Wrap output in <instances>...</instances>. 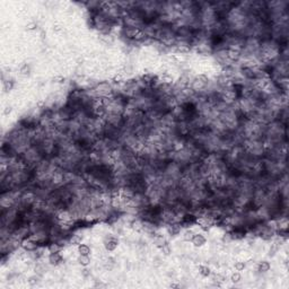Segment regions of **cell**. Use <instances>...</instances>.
<instances>
[{
	"instance_id": "obj_1",
	"label": "cell",
	"mask_w": 289,
	"mask_h": 289,
	"mask_svg": "<svg viewBox=\"0 0 289 289\" xmlns=\"http://www.w3.org/2000/svg\"><path fill=\"white\" fill-rule=\"evenodd\" d=\"M63 261V257L60 254V252H55V253H50L49 255V262L54 265H58Z\"/></svg>"
},
{
	"instance_id": "obj_9",
	"label": "cell",
	"mask_w": 289,
	"mask_h": 289,
	"mask_svg": "<svg viewBox=\"0 0 289 289\" xmlns=\"http://www.w3.org/2000/svg\"><path fill=\"white\" fill-rule=\"evenodd\" d=\"M240 280H241V275L238 272H235V273L232 275V281L233 283H238Z\"/></svg>"
},
{
	"instance_id": "obj_6",
	"label": "cell",
	"mask_w": 289,
	"mask_h": 289,
	"mask_svg": "<svg viewBox=\"0 0 289 289\" xmlns=\"http://www.w3.org/2000/svg\"><path fill=\"white\" fill-rule=\"evenodd\" d=\"M269 270H270L269 262L263 261V262L259 263V271H260V272H267V271H269Z\"/></svg>"
},
{
	"instance_id": "obj_8",
	"label": "cell",
	"mask_w": 289,
	"mask_h": 289,
	"mask_svg": "<svg viewBox=\"0 0 289 289\" xmlns=\"http://www.w3.org/2000/svg\"><path fill=\"white\" fill-rule=\"evenodd\" d=\"M199 272L203 277H208L210 275V269H209L208 267H200L199 268Z\"/></svg>"
},
{
	"instance_id": "obj_4",
	"label": "cell",
	"mask_w": 289,
	"mask_h": 289,
	"mask_svg": "<svg viewBox=\"0 0 289 289\" xmlns=\"http://www.w3.org/2000/svg\"><path fill=\"white\" fill-rule=\"evenodd\" d=\"M77 250H78V253L80 255H89V253H90V249L86 244H79Z\"/></svg>"
},
{
	"instance_id": "obj_2",
	"label": "cell",
	"mask_w": 289,
	"mask_h": 289,
	"mask_svg": "<svg viewBox=\"0 0 289 289\" xmlns=\"http://www.w3.org/2000/svg\"><path fill=\"white\" fill-rule=\"evenodd\" d=\"M105 247L108 251H114L118 247V241L113 236H110L105 240Z\"/></svg>"
},
{
	"instance_id": "obj_10",
	"label": "cell",
	"mask_w": 289,
	"mask_h": 289,
	"mask_svg": "<svg viewBox=\"0 0 289 289\" xmlns=\"http://www.w3.org/2000/svg\"><path fill=\"white\" fill-rule=\"evenodd\" d=\"M245 268L244 262H235V270L236 271H242Z\"/></svg>"
},
{
	"instance_id": "obj_3",
	"label": "cell",
	"mask_w": 289,
	"mask_h": 289,
	"mask_svg": "<svg viewBox=\"0 0 289 289\" xmlns=\"http://www.w3.org/2000/svg\"><path fill=\"white\" fill-rule=\"evenodd\" d=\"M192 244L194 246H202L204 243H206V238L201 235V234H195L194 237L192 238Z\"/></svg>"
},
{
	"instance_id": "obj_7",
	"label": "cell",
	"mask_w": 289,
	"mask_h": 289,
	"mask_svg": "<svg viewBox=\"0 0 289 289\" xmlns=\"http://www.w3.org/2000/svg\"><path fill=\"white\" fill-rule=\"evenodd\" d=\"M78 261L80 263L81 265H88L89 262H90V260H89V255H80L79 256V259H78Z\"/></svg>"
},
{
	"instance_id": "obj_5",
	"label": "cell",
	"mask_w": 289,
	"mask_h": 289,
	"mask_svg": "<svg viewBox=\"0 0 289 289\" xmlns=\"http://www.w3.org/2000/svg\"><path fill=\"white\" fill-rule=\"evenodd\" d=\"M195 233L193 230H191V229H188L186 232H184V234H183V238H184V241H186V242H191L192 241V238L194 237Z\"/></svg>"
}]
</instances>
